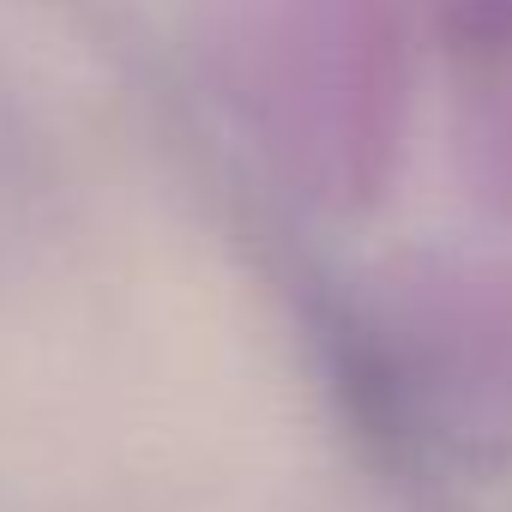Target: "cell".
<instances>
[{
	"mask_svg": "<svg viewBox=\"0 0 512 512\" xmlns=\"http://www.w3.org/2000/svg\"><path fill=\"white\" fill-rule=\"evenodd\" d=\"M440 19L470 55H506L512 49V0H440Z\"/></svg>",
	"mask_w": 512,
	"mask_h": 512,
	"instance_id": "obj_1",
	"label": "cell"
}]
</instances>
